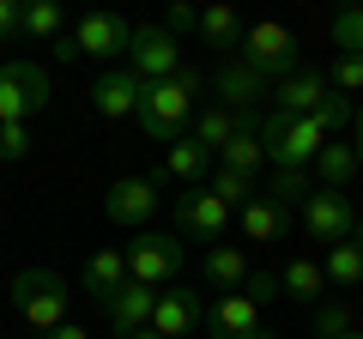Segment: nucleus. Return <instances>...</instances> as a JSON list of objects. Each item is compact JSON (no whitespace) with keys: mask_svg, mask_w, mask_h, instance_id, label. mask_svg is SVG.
I'll use <instances>...</instances> for the list:
<instances>
[{"mask_svg":"<svg viewBox=\"0 0 363 339\" xmlns=\"http://www.w3.org/2000/svg\"><path fill=\"white\" fill-rule=\"evenodd\" d=\"M200 91H206V73H200V67H182L176 79H157V85H145L140 116H133V121H140V133H145V140H157V145L188 140V116H194Z\"/></svg>","mask_w":363,"mask_h":339,"instance_id":"nucleus-1","label":"nucleus"},{"mask_svg":"<svg viewBox=\"0 0 363 339\" xmlns=\"http://www.w3.org/2000/svg\"><path fill=\"white\" fill-rule=\"evenodd\" d=\"M260 145H267V157L279 170H315V157H321L327 133L315 116H285V109H267V116L255 121Z\"/></svg>","mask_w":363,"mask_h":339,"instance_id":"nucleus-2","label":"nucleus"},{"mask_svg":"<svg viewBox=\"0 0 363 339\" xmlns=\"http://www.w3.org/2000/svg\"><path fill=\"white\" fill-rule=\"evenodd\" d=\"M236 61L248 67V73H260L272 85H285L291 73H303V43H297V30L291 25H272V18H260V25H248V37H242V49H236Z\"/></svg>","mask_w":363,"mask_h":339,"instance_id":"nucleus-3","label":"nucleus"},{"mask_svg":"<svg viewBox=\"0 0 363 339\" xmlns=\"http://www.w3.org/2000/svg\"><path fill=\"white\" fill-rule=\"evenodd\" d=\"M13 309H18V321H25L30 333L67 327V285H61V273H43V267L18 273L13 279Z\"/></svg>","mask_w":363,"mask_h":339,"instance_id":"nucleus-4","label":"nucleus"},{"mask_svg":"<svg viewBox=\"0 0 363 339\" xmlns=\"http://www.w3.org/2000/svg\"><path fill=\"white\" fill-rule=\"evenodd\" d=\"M49 109V73L37 61L0 67V128H30V116Z\"/></svg>","mask_w":363,"mask_h":339,"instance_id":"nucleus-5","label":"nucleus"},{"mask_svg":"<svg viewBox=\"0 0 363 339\" xmlns=\"http://www.w3.org/2000/svg\"><path fill=\"white\" fill-rule=\"evenodd\" d=\"M121 255H128V279L133 285H152V291H164L182 273V261H188V248H182L176 230H140Z\"/></svg>","mask_w":363,"mask_h":339,"instance_id":"nucleus-6","label":"nucleus"},{"mask_svg":"<svg viewBox=\"0 0 363 339\" xmlns=\"http://www.w3.org/2000/svg\"><path fill=\"white\" fill-rule=\"evenodd\" d=\"M224 230H230V206H224L206 182L188 188V194H176V236L182 243H218Z\"/></svg>","mask_w":363,"mask_h":339,"instance_id":"nucleus-7","label":"nucleus"},{"mask_svg":"<svg viewBox=\"0 0 363 339\" xmlns=\"http://www.w3.org/2000/svg\"><path fill=\"white\" fill-rule=\"evenodd\" d=\"M212 97H218L230 116H242V121H260L272 109V91H267V79L260 73H248L242 61H224L218 73H212Z\"/></svg>","mask_w":363,"mask_h":339,"instance_id":"nucleus-8","label":"nucleus"},{"mask_svg":"<svg viewBox=\"0 0 363 339\" xmlns=\"http://www.w3.org/2000/svg\"><path fill=\"white\" fill-rule=\"evenodd\" d=\"M73 43H79V55H91V61H104V67H128L133 25L116 18V13H85L73 25Z\"/></svg>","mask_w":363,"mask_h":339,"instance_id":"nucleus-9","label":"nucleus"},{"mask_svg":"<svg viewBox=\"0 0 363 339\" xmlns=\"http://www.w3.org/2000/svg\"><path fill=\"white\" fill-rule=\"evenodd\" d=\"M357 212H351V194H339V188H315L309 200H303V236L309 243H345L351 230H357Z\"/></svg>","mask_w":363,"mask_h":339,"instance_id":"nucleus-10","label":"nucleus"},{"mask_svg":"<svg viewBox=\"0 0 363 339\" xmlns=\"http://www.w3.org/2000/svg\"><path fill=\"white\" fill-rule=\"evenodd\" d=\"M128 67L145 79V85H157V79H176L188 61H182V43L169 37L164 25H140L133 30V49H128Z\"/></svg>","mask_w":363,"mask_h":339,"instance_id":"nucleus-11","label":"nucleus"},{"mask_svg":"<svg viewBox=\"0 0 363 339\" xmlns=\"http://www.w3.org/2000/svg\"><path fill=\"white\" fill-rule=\"evenodd\" d=\"M140 97H145V79L133 67H104V79L91 85V109L104 121H128L140 116Z\"/></svg>","mask_w":363,"mask_h":339,"instance_id":"nucleus-12","label":"nucleus"},{"mask_svg":"<svg viewBox=\"0 0 363 339\" xmlns=\"http://www.w3.org/2000/svg\"><path fill=\"white\" fill-rule=\"evenodd\" d=\"M206 297H200V291H182V285H164L157 291V315H152V327L164 339H188V333H200V327H206Z\"/></svg>","mask_w":363,"mask_h":339,"instance_id":"nucleus-13","label":"nucleus"},{"mask_svg":"<svg viewBox=\"0 0 363 339\" xmlns=\"http://www.w3.org/2000/svg\"><path fill=\"white\" fill-rule=\"evenodd\" d=\"M104 212H109V224H128V230H140V224L157 212V182H152V176H121V182H109Z\"/></svg>","mask_w":363,"mask_h":339,"instance_id":"nucleus-14","label":"nucleus"},{"mask_svg":"<svg viewBox=\"0 0 363 339\" xmlns=\"http://www.w3.org/2000/svg\"><path fill=\"white\" fill-rule=\"evenodd\" d=\"M104 315H109V327H116L121 339H133L140 327H152V315H157V291H152V285H133V279H128V285H121L116 297L104 303Z\"/></svg>","mask_w":363,"mask_h":339,"instance_id":"nucleus-15","label":"nucleus"},{"mask_svg":"<svg viewBox=\"0 0 363 339\" xmlns=\"http://www.w3.org/2000/svg\"><path fill=\"white\" fill-rule=\"evenodd\" d=\"M327 91H333V85H327L321 67H303V73H291L285 85L272 91V109H285V116H315V109L327 104Z\"/></svg>","mask_w":363,"mask_h":339,"instance_id":"nucleus-16","label":"nucleus"},{"mask_svg":"<svg viewBox=\"0 0 363 339\" xmlns=\"http://www.w3.org/2000/svg\"><path fill=\"white\" fill-rule=\"evenodd\" d=\"M255 327H260V303H248L242 291L218 297V303H212V315H206V333L212 339H248Z\"/></svg>","mask_w":363,"mask_h":339,"instance_id":"nucleus-17","label":"nucleus"},{"mask_svg":"<svg viewBox=\"0 0 363 339\" xmlns=\"http://www.w3.org/2000/svg\"><path fill=\"white\" fill-rule=\"evenodd\" d=\"M206 176H212V152L194 140V133H188V140H176V145H169L164 170H157L152 182H194V188H200Z\"/></svg>","mask_w":363,"mask_h":339,"instance_id":"nucleus-18","label":"nucleus"},{"mask_svg":"<svg viewBox=\"0 0 363 339\" xmlns=\"http://www.w3.org/2000/svg\"><path fill=\"white\" fill-rule=\"evenodd\" d=\"M279 285H285V297H291V303H303V309H321L327 291H333V285H327V267H321V261H309V255H297V261L279 273Z\"/></svg>","mask_w":363,"mask_h":339,"instance_id":"nucleus-19","label":"nucleus"},{"mask_svg":"<svg viewBox=\"0 0 363 339\" xmlns=\"http://www.w3.org/2000/svg\"><path fill=\"white\" fill-rule=\"evenodd\" d=\"M357 176H363L357 145H351V140H327V145H321V157H315V188H339V194H345Z\"/></svg>","mask_w":363,"mask_h":339,"instance_id":"nucleus-20","label":"nucleus"},{"mask_svg":"<svg viewBox=\"0 0 363 339\" xmlns=\"http://www.w3.org/2000/svg\"><path fill=\"white\" fill-rule=\"evenodd\" d=\"M285 230H291V206H279V200L260 188V194L242 206V236L248 243H279Z\"/></svg>","mask_w":363,"mask_h":339,"instance_id":"nucleus-21","label":"nucleus"},{"mask_svg":"<svg viewBox=\"0 0 363 339\" xmlns=\"http://www.w3.org/2000/svg\"><path fill=\"white\" fill-rule=\"evenodd\" d=\"M321 267H327V285H333V291H363V224L345 236V243L327 248Z\"/></svg>","mask_w":363,"mask_h":339,"instance_id":"nucleus-22","label":"nucleus"},{"mask_svg":"<svg viewBox=\"0 0 363 339\" xmlns=\"http://www.w3.org/2000/svg\"><path fill=\"white\" fill-rule=\"evenodd\" d=\"M200 279H206V291H242L248 285V255L242 248H230V243H218V248H206V267H200Z\"/></svg>","mask_w":363,"mask_h":339,"instance_id":"nucleus-23","label":"nucleus"},{"mask_svg":"<svg viewBox=\"0 0 363 339\" xmlns=\"http://www.w3.org/2000/svg\"><path fill=\"white\" fill-rule=\"evenodd\" d=\"M121 285H128V255H121V248H97V255L85 261V291L97 303H109Z\"/></svg>","mask_w":363,"mask_h":339,"instance_id":"nucleus-24","label":"nucleus"},{"mask_svg":"<svg viewBox=\"0 0 363 339\" xmlns=\"http://www.w3.org/2000/svg\"><path fill=\"white\" fill-rule=\"evenodd\" d=\"M242 37H248V25L236 18V6H206V13H200V43H206V49L236 55V49H242Z\"/></svg>","mask_w":363,"mask_h":339,"instance_id":"nucleus-25","label":"nucleus"},{"mask_svg":"<svg viewBox=\"0 0 363 339\" xmlns=\"http://www.w3.org/2000/svg\"><path fill=\"white\" fill-rule=\"evenodd\" d=\"M242 128H248V121H242V116H230V109H224V104H206V109H200V116H194V140L206 145L212 157H218V152H224V145H230V140H236V133H242Z\"/></svg>","mask_w":363,"mask_h":339,"instance_id":"nucleus-26","label":"nucleus"},{"mask_svg":"<svg viewBox=\"0 0 363 339\" xmlns=\"http://www.w3.org/2000/svg\"><path fill=\"white\" fill-rule=\"evenodd\" d=\"M206 188H212V194H218V200H224V206H230V212H242L248 200L260 194V182H255V176H242V170H224V164H212Z\"/></svg>","mask_w":363,"mask_h":339,"instance_id":"nucleus-27","label":"nucleus"},{"mask_svg":"<svg viewBox=\"0 0 363 339\" xmlns=\"http://www.w3.org/2000/svg\"><path fill=\"white\" fill-rule=\"evenodd\" d=\"M218 164H224V170H242V176H255V170L267 164V145H260L255 121H248V128H242V133H236V140H230V145L218 152Z\"/></svg>","mask_w":363,"mask_h":339,"instance_id":"nucleus-28","label":"nucleus"},{"mask_svg":"<svg viewBox=\"0 0 363 339\" xmlns=\"http://www.w3.org/2000/svg\"><path fill=\"white\" fill-rule=\"evenodd\" d=\"M25 37L37 43H61V0H25Z\"/></svg>","mask_w":363,"mask_h":339,"instance_id":"nucleus-29","label":"nucleus"},{"mask_svg":"<svg viewBox=\"0 0 363 339\" xmlns=\"http://www.w3.org/2000/svg\"><path fill=\"white\" fill-rule=\"evenodd\" d=\"M315 339H363L351 303H321V309H315Z\"/></svg>","mask_w":363,"mask_h":339,"instance_id":"nucleus-30","label":"nucleus"},{"mask_svg":"<svg viewBox=\"0 0 363 339\" xmlns=\"http://www.w3.org/2000/svg\"><path fill=\"white\" fill-rule=\"evenodd\" d=\"M279 206H297L303 212V200L315 194V170H272V188H267Z\"/></svg>","mask_w":363,"mask_h":339,"instance_id":"nucleus-31","label":"nucleus"},{"mask_svg":"<svg viewBox=\"0 0 363 339\" xmlns=\"http://www.w3.org/2000/svg\"><path fill=\"white\" fill-rule=\"evenodd\" d=\"M327 85H333L339 97H363V55H339V61L327 67Z\"/></svg>","mask_w":363,"mask_h":339,"instance_id":"nucleus-32","label":"nucleus"},{"mask_svg":"<svg viewBox=\"0 0 363 339\" xmlns=\"http://www.w3.org/2000/svg\"><path fill=\"white\" fill-rule=\"evenodd\" d=\"M315 121H321V133L333 140L339 128H351V121H357V104H351V97H339V91H327V104L315 109Z\"/></svg>","mask_w":363,"mask_h":339,"instance_id":"nucleus-33","label":"nucleus"},{"mask_svg":"<svg viewBox=\"0 0 363 339\" xmlns=\"http://www.w3.org/2000/svg\"><path fill=\"white\" fill-rule=\"evenodd\" d=\"M333 43H339V55H363V6H345L333 18Z\"/></svg>","mask_w":363,"mask_h":339,"instance_id":"nucleus-34","label":"nucleus"},{"mask_svg":"<svg viewBox=\"0 0 363 339\" xmlns=\"http://www.w3.org/2000/svg\"><path fill=\"white\" fill-rule=\"evenodd\" d=\"M157 25H164L169 37H188V30L200 37V13H194V6H182V0H176V6H164V18H157Z\"/></svg>","mask_w":363,"mask_h":339,"instance_id":"nucleus-35","label":"nucleus"},{"mask_svg":"<svg viewBox=\"0 0 363 339\" xmlns=\"http://www.w3.org/2000/svg\"><path fill=\"white\" fill-rule=\"evenodd\" d=\"M30 128H0V164H18V157H30Z\"/></svg>","mask_w":363,"mask_h":339,"instance_id":"nucleus-36","label":"nucleus"},{"mask_svg":"<svg viewBox=\"0 0 363 339\" xmlns=\"http://www.w3.org/2000/svg\"><path fill=\"white\" fill-rule=\"evenodd\" d=\"M242 297H248V303H260V309H267L272 297H285V285H279V273H248Z\"/></svg>","mask_w":363,"mask_h":339,"instance_id":"nucleus-37","label":"nucleus"},{"mask_svg":"<svg viewBox=\"0 0 363 339\" xmlns=\"http://www.w3.org/2000/svg\"><path fill=\"white\" fill-rule=\"evenodd\" d=\"M25 37V0H0V43Z\"/></svg>","mask_w":363,"mask_h":339,"instance_id":"nucleus-38","label":"nucleus"},{"mask_svg":"<svg viewBox=\"0 0 363 339\" xmlns=\"http://www.w3.org/2000/svg\"><path fill=\"white\" fill-rule=\"evenodd\" d=\"M49 49H55V61H61V67H67V61H79V43H73V37H61V43H49Z\"/></svg>","mask_w":363,"mask_h":339,"instance_id":"nucleus-39","label":"nucleus"},{"mask_svg":"<svg viewBox=\"0 0 363 339\" xmlns=\"http://www.w3.org/2000/svg\"><path fill=\"white\" fill-rule=\"evenodd\" d=\"M43 339H91V333H85L79 321H67V327H55V333H43Z\"/></svg>","mask_w":363,"mask_h":339,"instance_id":"nucleus-40","label":"nucleus"},{"mask_svg":"<svg viewBox=\"0 0 363 339\" xmlns=\"http://www.w3.org/2000/svg\"><path fill=\"white\" fill-rule=\"evenodd\" d=\"M351 145H357V164H363V104H357V121H351Z\"/></svg>","mask_w":363,"mask_h":339,"instance_id":"nucleus-41","label":"nucleus"},{"mask_svg":"<svg viewBox=\"0 0 363 339\" xmlns=\"http://www.w3.org/2000/svg\"><path fill=\"white\" fill-rule=\"evenodd\" d=\"M248 339H279V333H272V327H255V333H248Z\"/></svg>","mask_w":363,"mask_h":339,"instance_id":"nucleus-42","label":"nucleus"},{"mask_svg":"<svg viewBox=\"0 0 363 339\" xmlns=\"http://www.w3.org/2000/svg\"><path fill=\"white\" fill-rule=\"evenodd\" d=\"M133 339H164V333H157V327H140V333H133Z\"/></svg>","mask_w":363,"mask_h":339,"instance_id":"nucleus-43","label":"nucleus"}]
</instances>
